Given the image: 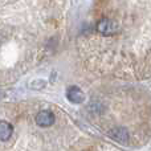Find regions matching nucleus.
Here are the masks:
<instances>
[{"mask_svg": "<svg viewBox=\"0 0 151 151\" xmlns=\"http://www.w3.org/2000/svg\"><path fill=\"white\" fill-rule=\"evenodd\" d=\"M74 55L94 78L126 82L151 76V0H81Z\"/></svg>", "mask_w": 151, "mask_h": 151, "instance_id": "nucleus-1", "label": "nucleus"}, {"mask_svg": "<svg viewBox=\"0 0 151 151\" xmlns=\"http://www.w3.org/2000/svg\"><path fill=\"white\" fill-rule=\"evenodd\" d=\"M83 121L113 142L133 146L151 131V101L142 89L126 82L102 85L90 94Z\"/></svg>", "mask_w": 151, "mask_h": 151, "instance_id": "nucleus-3", "label": "nucleus"}, {"mask_svg": "<svg viewBox=\"0 0 151 151\" xmlns=\"http://www.w3.org/2000/svg\"><path fill=\"white\" fill-rule=\"evenodd\" d=\"M72 0H0V86L21 81L68 39Z\"/></svg>", "mask_w": 151, "mask_h": 151, "instance_id": "nucleus-2", "label": "nucleus"}]
</instances>
